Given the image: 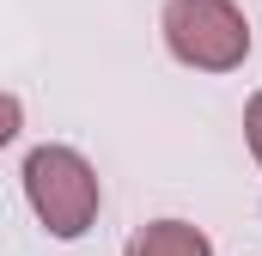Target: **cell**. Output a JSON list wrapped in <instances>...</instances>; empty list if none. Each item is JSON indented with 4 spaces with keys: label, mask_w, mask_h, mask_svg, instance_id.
I'll list each match as a JSON object with an SVG mask.
<instances>
[{
    "label": "cell",
    "mask_w": 262,
    "mask_h": 256,
    "mask_svg": "<svg viewBox=\"0 0 262 256\" xmlns=\"http://www.w3.org/2000/svg\"><path fill=\"white\" fill-rule=\"evenodd\" d=\"M18 177H25V201H31V214H37V226L49 238L73 244V238H85L98 226L104 183H98V165L79 146H61V140L31 146V159H25Z\"/></svg>",
    "instance_id": "cell-1"
},
{
    "label": "cell",
    "mask_w": 262,
    "mask_h": 256,
    "mask_svg": "<svg viewBox=\"0 0 262 256\" xmlns=\"http://www.w3.org/2000/svg\"><path fill=\"white\" fill-rule=\"evenodd\" d=\"M159 31L171 61L195 73H238L250 61V18L238 12V0H165Z\"/></svg>",
    "instance_id": "cell-2"
},
{
    "label": "cell",
    "mask_w": 262,
    "mask_h": 256,
    "mask_svg": "<svg viewBox=\"0 0 262 256\" xmlns=\"http://www.w3.org/2000/svg\"><path fill=\"white\" fill-rule=\"evenodd\" d=\"M122 256H213V238L189 220H146L122 244Z\"/></svg>",
    "instance_id": "cell-3"
},
{
    "label": "cell",
    "mask_w": 262,
    "mask_h": 256,
    "mask_svg": "<svg viewBox=\"0 0 262 256\" xmlns=\"http://www.w3.org/2000/svg\"><path fill=\"white\" fill-rule=\"evenodd\" d=\"M244 146L262 165V92H250V104H244Z\"/></svg>",
    "instance_id": "cell-4"
},
{
    "label": "cell",
    "mask_w": 262,
    "mask_h": 256,
    "mask_svg": "<svg viewBox=\"0 0 262 256\" xmlns=\"http://www.w3.org/2000/svg\"><path fill=\"white\" fill-rule=\"evenodd\" d=\"M18 128H25V104H18L12 92H0V146H12Z\"/></svg>",
    "instance_id": "cell-5"
}]
</instances>
